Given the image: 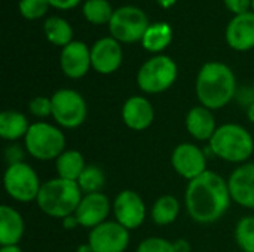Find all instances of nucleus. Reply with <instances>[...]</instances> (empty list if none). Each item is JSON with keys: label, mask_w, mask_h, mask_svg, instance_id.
Here are the masks:
<instances>
[{"label": "nucleus", "mask_w": 254, "mask_h": 252, "mask_svg": "<svg viewBox=\"0 0 254 252\" xmlns=\"http://www.w3.org/2000/svg\"><path fill=\"white\" fill-rule=\"evenodd\" d=\"M232 202L228 180L213 171L188 183L185 206L188 215L198 224H213L229 209Z\"/></svg>", "instance_id": "1"}, {"label": "nucleus", "mask_w": 254, "mask_h": 252, "mask_svg": "<svg viewBox=\"0 0 254 252\" xmlns=\"http://www.w3.org/2000/svg\"><path fill=\"white\" fill-rule=\"evenodd\" d=\"M196 98L210 110H220L237 95V79L232 68L220 61L205 62L195 82Z\"/></svg>", "instance_id": "2"}, {"label": "nucleus", "mask_w": 254, "mask_h": 252, "mask_svg": "<svg viewBox=\"0 0 254 252\" xmlns=\"http://www.w3.org/2000/svg\"><path fill=\"white\" fill-rule=\"evenodd\" d=\"M82 196L77 183L57 177L42 184L36 203L45 215L63 220L76 212Z\"/></svg>", "instance_id": "3"}, {"label": "nucleus", "mask_w": 254, "mask_h": 252, "mask_svg": "<svg viewBox=\"0 0 254 252\" xmlns=\"http://www.w3.org/2000/svg\"><path fill=\"white\" fill-rule=\"evenodd\" d=\"M211 153L229 163H247L254 153L252 134L238 123L220 125L208 141Z\"/></svg>", "instance_id": "4"}, {"label": "nucleus", "mask_w": 254, "mask_h": 252, "mask_svg": "<svg viewBox=\"0 0 254 252\" xmlns=\"http://www.w3.org/2000/svg\"><path fill=\"white\" fill-rule=\"evenodd\" d=\"M24 149L36 160H57L65 151V135L58 125L39 120L31 123L24 138Z\"/></svg>", "instance_id": "5"}, {"label": "nucleus", "mask_w": 254, "mask_h": 252, "mask_svg": "<svg viewBox=\"0 0 254 252\" xmlns=\"http://www.w3.org/2000/svg\"><path fill=\"white\" fill-rule=\"evenodd\" d=\"M179 68L173 58L155 55L149 58L137 73V86L144 94H162L177 80Z\"/></svg>", "instance_id": "6"}, {"label": "nucleus", "mask_w": 254, "mask_h": 252, "mask_svg": "<svg viewBox=\"0 0 254 252\" xmlns=\"http://www.w3.org/2000/svg\"><path fill=\"white\" fill-rule=\"evenodd\" d=\"M52 119L60 128L76 129L82 126L88 116V105L82 94L74 89H58L51 97Z\"/></svg>", "instance_id": "7"}, {"label": "nucleus", "mask_w": 254, "mask_h": 252, "mask_svg": "<svg viewBox=\"0 0 254 252\" xmlns=\"http://www.w3.org/2000/svg\"><path fill=\"white\" fill-rule=\"evenodd\" d=\"M3 186L10 199L28 203L37 199L42 183L34 168L25 162H21L6 168L3 175Z\"/></svg>", "instance_id": "8"}, {"label": "nucleus", "mask_w": 254, "mask_h": 252, "mask_svg": "<svg viewBox=\"0 0 254 252\" xmlns=\"http://www.w3.org/2000/svg\"><path fill=\"white\" fill-rule=\"evenodd\" d=\"M147 28V15L135 6H122L116 9L109 22L110 34L119 43L141 42Z\"/></svg>", "instance_id": "9"}, {"label": "nucleus", "mask_w": 254, "mask_h": 252, "mask_svg": "<svg viewBox=\"0 0 254 252\" xmlns=\"http://www.w3.org/2000/svg\"><path fill=\"white\" fill-rule=\"evenodd\" d=\"M88 244L94 252H125L129 245V230L116 220H107L89 232Z\"/></svg>", "instance_id": "10"}, {"label": "nucleus", "mask_w": 254, "mask_h": 252, "mask_svg": "<svg viewBox=\"0 0 254 252\" xmlns=\"http://www.w3.org/2000/svg\"><path fill=\"white\" fill-rule=\"evenodd\" d=\"M171 166L182 178L188 181H192L208 171L204 150L192 143H182L173 150Z\"/></svg>", "instance_id": "11"}, {"label": "nucleus", "mask_w": 254, "mask_h": 252, "mask_svg": "<svg viewBox=\"0 0 254 252\" xmlns=\"http://www.w3.org/2000/svg\"><path fill=\"white\" fill-rule=\"evenodd\" d=\"M115 220L125 229L135 230L146 220V205L143 198L134 190H122L112 205Z\"/></svg>", "instance_id": "12"}, {"label": "nucleus", "mask_w": 254, "mask_h": 252, "mask_svg": "<svg viewBox=\"0 0 254 252\" xmlns=\"http://www.w3.org/2000/svg\"><path fill=\"white\" fill-rule=\"evenodd\" d=\"M112 205L113 203H110L109 198L103 192L83 195L74 215L80 227L92 230L94 227L107 221Z\"/></svg>", "instance_id": "13"}, {"label": "nucleus", "mask_w": 254, "mask_h": 252, "mask_svg": "<svg viewBox=\"0 0 254 252\" xmlns=\"http://www.w3.org/2000/svg\"><path fill=\"white\" fill-rule=\"evenodd\" d=\"M124 59L122 46L113 37H103L91 48V64L92 68L100 74L115 73Z\"/></svg>", "instance_id": "14"}, {"label": "nucleus", "mask_w": 254, "mask_h": 252, "mask_svg": "<svg viewBox=\"0 0 254 252\" xmlns=\"http://www.w3.org/2000/svg\"><path fill=\"white\" fill-rule=\"evenodd\" d=\"M231 198L240 206L254 209V162L240 165L228 178Z\"/></svg>", "instance_id": "15"}, {"label": "nucleus", "mask_w": 254, "mask_h": 252, "mask_svg": "<svg viewBox=\"0 0 254 252\" xmlns=\"http://www.w3.org/2000/svg\"><path fill=\"white\" fill-rule=\"evenodd\" d=\"M60 67L63 73L70 79H80L83 77L91 64V49L79 40H73L65 48H63L60 55Z\"/></svg>", "instance_id": "16"}, {"label": "nucleus", "mask_w": 254, "mask_h": 252, "mask_svg": "<svg viewBox=\"0 0 254 252\" xmlns=\"http://www.w3.org/2000/svg\"><path fill=\"white\" fill-rule=\"evenodd\" d=\"M122 120L131 131H146L155 120V108L146 97H129L122 105Z\"/></svg>", "instance_id": "17"}, {"label": "nucleus", "mask_w": 254, "mask_h": 252, "mask_svg": "<svg viewBox=\"0 0 254 252\" xmlns=\"http://www.w3.org/2000/svg\"><path fill=\"white\" fill-rule=\"evenodd\" d=\"M228 45L238 50L246 52L254 48V12L235 15L226 27Z\"/></svg>", "instance_id": "18"}, {"label": "nucleus", "mask_w": 254, "mask_h": 252, "mask_svg": "<svg viewBox=\"0 0 254 252\" xmlns=\"http://www.w3.org/2000/svg\"><path fill=\"white\" fill-rule=\"evenodd\" d=\"M185 126L189 135L196 141H210L216 129L219 128L213 110L201 104L192 107L188 111L185 119Z\"/></svg>", "instance_id": "19"}, {"label": "nucleus", "mask_w": 254, "mask_h": 252, "mask_svg": "<svg viewBox=\"0 0 254 252\" xmlns=\"http://www.w3.org/2000/svg\"><path fill=\"white\" fill-rule=\"evenodd\" d=\"M25 233L22 215L9 205L0 206V244L1 247L18 245Z\"/></svg>", "instance_id": "20"}, {"label": "nucleus", "mask_w": 254, "mask_h": 252, "mask_svg": "<svg viewBox=\"0 0 254 252\" xmlns=\"http://www.w3.org/2000/svg\"><path fill=\"white\" fill-rule=\"evenodd\" d=\"M31 123L27 116L16 110H4L0 113V137L4 141L15 143L25 138Z\"/></svg>", "instance_id": "21"}, {"label": "nucleus", "mask_w": 254, "mask_h": 252, "mask_svg": "<svg viewBox=\"0 0 254 252\" xmlns=\"http://www.w3.org/2000/svg\"><path fill=\"white\" fill-rule=\"evenodd\" d=\"M85 168H86V163H85L83 154L79 150H65L55 160V169H57L58 178H63L67 181L76 183Z\"/></svg>", "instance_id": "22"}, {"label": "nucleus", "mask_w": 254, "mask_h": 252, "mask_svg": "<svg viewBox=\"0 0 254 252\" xmlns=\"http://www.w3.org/2000/svg\"><path fill=\"white\" fill-rule=\"evenodd\" d=\"M173 40V28L167 22H155L146 30L141 45L147 52L159 53L170 46Z\"/></svg>", "instance_id": "23"}, {"label": "nucleus", "mask_w": 254, "mask_h": 252, "mask_svg": "<svg viewBox=\"0 0 254 252\" xmlns=\"http://www.w3.org/2000/svg\"><path fill=\"white\" fill-rule=\"evenodd\" d=\"M180 214V202L173 195H164L158 198L150 209V218L156 226L173 224Z\"/></svg>", "instance_id": "24"}, {"label": "nucleus", "mask_w": 254, "mask_h": 252, "mask_svg": "<svg viewBox=\"0 0 254 252\" xmlns=\"http://www.w3.org/2000/svg\"><path fill=\"white\" fill-rule=\"evenodd\" d=\"M43 30H45L46 39L55 46L65 48L68 43L73 42V28L63 18H58V16L48 18L43 24Z\"/></svg>", "instance_id": "25"}, {"label": "nucleus", "mask_w": 254, "mask_h": 252, "mask_svg": "<svg viewBox=\"0 0 254 252\" xmlns=\"http://www.w3.org/2000/svg\"><path fill=\"white\" fill-rule=\"evenodd\" d=\"M82 12L86 21L95 25L109 24L115 13L107 0H86L83 3Z\"/></svg>", "instance_id": "26"}, {"label": "nucleus", "mask_w": 254, "mask_h": 252, "mask_svg": "<svg viewBox=\"0 0 254 252\" xmlns=\"http://www.w3.org/2000/svg\"><path fill=\"white\" fill-rule=\"evenodd\" d=\"M76 183L83 195L98 193L106 186V175L101 168L95 165H86V168L83 169L82 175Z\"/></svg>", "instance_id": "27"}, {"label": "nucleus", "mask_w": 254, "mask_h": 252, "mask_svg": "<svg viewBox=\"0 0 254 252\" xmlns=\"http://www.w3.org/2000/svg\"><path fill=\"white\" fill-rule=\"evenodd\" d=\"M234 236L243 252H254V215L244 217L237 223Z\"/></svg>", "instance_id": "28"}, {"label": "nucleus", "mask_w": 254, "mask_h": 252, "mask_svg": "<svg viewBox=\"0 0 254 252\" xmlns=\"http://www.w3.org/2000/svg\"><path fill=\"white\" fill-rule=\"evenodd\" d=\"M49 6L48 0H19L18 9L25 19H39L48 12Z\"/></svg>", "instance_id": "29"}, {"label": "nucleus", "mask_w": 254, "mask_h": 252, "mask_svg": "<svg viewBox=\"0 0 254 252\" xmlns=\"http://www.w3.org/2000/svg\"><path fill=\"white\" fill-rule=\"evenodd\" d=\"M135 252H176L174 251V245L173 242L164 239V238H158V236H152V238H146L144 241H141L137 247Z\"/></svg>", "instance_id": "30"}, {"label": "nucleus", "mask_w": 254, "mask_h": 252, "mask_svg": "<svg viewBox=\"0 0 254 252\" xmlns=\"http://www.w3.org/2000/svg\"><path fill=\"white\" fill-rule=\"evenodd\" d=\"M28 111L37 119H46L52 116V102L51 97H36L28 104Z\"/></svg>", "instance_id": "31"}, {"label": "nucleus", "mask_w": 254, "mask_h": 252, "mask_svg": "<svg viewBox=\"0 0 254 252\" xmlns=\"http://www.w3.org/2000/svg\"><path fill=\"white\" fill-rule=\"evenodd\" d=\"M24 153H27V151L21 146H18V144H9L4 149V160L7 162V166L24 162Z\"/></svg>", "instance_id": "32"}, {"label": "nucleus", "mask_w": 254, "mask_h": 252, "mask_svg": "<svg viewBox=\"0 0 254 252\" xmlns=\"http://www.w3.org/2000/svg\"><path fill=\"white\" fill-rule=\"evenodd\" d=\"M225 4L235 15H241V13L250 12L252 0H225Z\"/></svg>", "instance_id": "33"}, {"label": "nucleus", "mask_w": 254, "mask_h": 252, "mask_svg": "<svg viewBox=\"0 0 254 252\" xmlns=\"http://www.w3.org/2000/svg\"><path fill=\"white\" fill-rule=\"evenodd\" d=\"M51 6L57 7V9H61V10H68V9H73L76 7L82 0H48Z\"/></svg>", "instance_id": "34"}, {"label": "nucleus", "mask_w": 254, "mask_h": 252, "mask_svg": "<svg viewBox=\"0 0 254 252\" xmlns=\"http://www.w3.org/2000/svg\"><path fill=\"white\" fill-rule=\"evenodd\" d=\"M61 223H63V227H64L65 230H74L76 227H80V224H79V221H77V218H76L74 214H73V215H68V217H65V218H63Z\"/></svg>", "instance_id": "35"}, {"label": "nucleus", "mask_w": 254, "mask_h": 252, "mask_svg": "<svg viewBox=\"0 0 254 252\" xmlns=\"http://www.w3.org/2000/svg\"><path fill=\"white\" fill-rule=\"evenodd\" d=\"M174 245V251L176 252H190L192 251V247L190 244L186 241V239H177L176 242H173Z\"/></svg>", "instance_id": "36"}, {"label": "nucleus", "mask_w": 254, "mask_h": 252, "mask_svg": "<svg viewBox=\"0 0 254 252\" xmlns=\"http://www.w3.org/2000/svg\"><path fill=\"white\" fill-rule=\"evenodd\" d=\"M158 1V4L161 6V7H164V9H170V7H173L176 3H177V0H156Z\"/></svg>", "instance_id": "37"}, {"label": "nucleus", "mask_w": 254, "mask_h": 252, "mask_svg": "<svg viewBox=\"0 0 254 252\" xmlns=\"http://www.w3.org/2000/svg\"><path fill=\"white\" fill-rule=\"evenodd\" d=\"M0 252H22L19 248V245H7V247H1Z\"/></svg>", "instance_id": "38"}, {"label": "nucleus", "mask_w": 254, "mask_h": 252, "mask_svg": "<svg viewBox=\"0 0 254 252\" xmlns=\"http://www.w3.org/2000/svg\"><path fill=\"white\" fill-rule=\"evenodd\" d=\"M247 119L254 125V102L247 107Z\"/></svg>", "instance_id": "39"}, {"label": "nucleus", "mask_w": 254, "mask_h": 252, "mask_svg": "<svg viewBox=\"0 0 254 252\" xmlns=\"http://www.w3.org/2000/svg\"><path fill=\"white\" fill-rule=\"evenodd\" d=\"M76 252H94V251H92V248H91V245H89V244H82V245H79V247H77Z\"/></svg>", "instance_id": "40"}, {"label": "nucleus", "mask_w": 254, "mask_h": 252, "mask_svg": "<svg viewBox=\"0 0 254 252\" xmlns=\"http://www.w3.org/2000/svg\"><path fill=\"white\" fill-rule=\"evenodd\" d=\"M252 7H253V12H254V0H252Z\"/></svg>", "instance_id": "41"}, {"label": "nucleus", "mask_w": 254, "mask_h": 252, "mask_svg": "<svg viewBox=\"0 0 254 252\" xmlns=\"http://www.w3.org/2000/svg\"><path fill=\"white\" fill-rule=\"evenodd\" d=\"M252 89H253V92H254V82H253V88H252Z\"/></svg>", "instance_id": "42"}]
</instances>
